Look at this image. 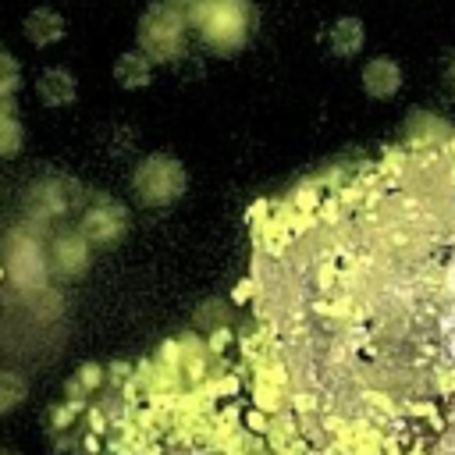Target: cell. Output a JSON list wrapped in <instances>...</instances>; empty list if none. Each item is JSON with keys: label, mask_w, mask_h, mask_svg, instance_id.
Masks as SVG:
<instances>
[{"label": "cell", "mask_w": 455, "mask_h": 455, "mask_svg": "<svg viewBox=\"0 0 455 455\" xmlns=\"http://www.w3.org/2000/svg\"><path fill=\"white\" fill-rule=\"evenodd\" d=\"M100 384H103V366H96V363H85V366H78V370H75V377H71V380H68V387H64V395H68V405H78V402L92 398Z\"/></svg>", "instance_id": "obj_15"}, {"label": "cell", "mask_w": 455, "mask_h": 455, "mask_svg": "<svg viewBox=\"0 0 455 455\" xmlns=\"http://www.w3.org/2000/svg\"><path fill=\"white\" fill-rule=\"evenodd\" d=\"M0 455H11V451H0Z\"/></svg>", "instance_id": "obj_19"}, {"label": "cell", "mask_w": 455, "mask_h": 455, "mask_svg": "<svg viewBox=\"0 0 455 455\" xmlns=\"http://www.w3.org/2000/svg\"><path fill=\"white\" fill-rule=\"evenodd\" d=\"M185 188H188V171L181 160H174L167 153H149L132 171V196L149 210L178 203L185 196Z\"/></svg>", "instance_id": "obj_5"}, {"label": "cell", "mask_w": 455, "mask_h": 455, "mask_svg": "<svg viewBox=\"0 0 455 455\" xmlns=\"http://www.w3.org/2000/svg\"><path fill=\"white\" fill-rule=\"evenodd\" d=\"M444 85L455 92V53L448 57V64H444Z\"/></svg>", "instance_id": "obj_18"}, {"label": "cell", "mask_w": 455, "mask_h": 455, "mask_svg": "<svg viewBox=\"0 0 455 455\" xmlns=\"http://www.w3.org/2000/svg\"><path fill=\"white\" fill-rule=\"evenodd\" d=\"M185 21L188 28H196L206 50H213L217 57H231L245 46L256 11L249 0H188Z\"/></svg>", "instance_id": "obj_2"}, {"label": "cell", "mask_w": 455, "mask_h": 455, "mask_svg": "<svg viewBox=\"0 0 455 455\" xmlns=\"http://www.w3.org/2000/svg\"><path fill=\"white\" fill-rule=\"evenodd\" d=\"M25 146V128L18 121V110L11 107V100H0V160L21 153Z\"/></svg>", "instance_id": "obj_14"}, {"label": "cell", "mask_w": 455, "mask_h": 455, "mask_svg": "<svg viewBox=\"0 0 455 455\" xmlns=\"http://www.w3.org/2000/svg\"><path fill=\"white\" fill-rule=\"evenodd\" d=\"M0 274L21 291H43L46 288V281H50L46 245L28 224L11 228L4 235V242H0Z\"/></svg>", "instance_id": "obj_4"}, {"label": "cell", "mask_w": 455, "mask_h": 455, "mask_svg": "<svg viewBox=\"0 0 455 455\" xmlns=\"http://www.w3.org/2000/svg\"><path fill=\"white\" fill-rule=\"evenodd\" d=\"M231 309L103 373L78 455H455V128L259 199Z\"/></svg>", "instance_id": "obj_1"}, {"label": "cell", "mask_w": 455, "mask_h": 455, "mask_svg": "<svg viewBox=\"0 0 455 455\" xmlns=\"http://www.w3.org/2000/svg\"><path fill=\"white\" fill-rule=\"evenodd\" d=\"M153 60L135 46V50H124L117 60H114V82L121 89H146L153 82Z\"/></svg>", "instance_id": "obj_13"}, {"label": "cell", "mask_w": 455, "mask_h": 455, "mask_svg": "<svg viewBox=\"0 0 455 455\" xmlns=\"http://www.w3.org/2000/svg\"><path fill=\"white\" fill-rule=\"evenodd\" d=\"M135 36H139V50L153 64L178 60L185 53V39H188L185 11L174 0H153L139 18V32Z\"/></svg>", "instance_id": "obj_3"}, {"label": "cell", "mask_w": 455, "mask_h": 455, "mask_svg": "<svg viewBox=\"0 0 455 455\" xmlns=\"http://www.w3.org/2000/svg\"><path fill=\"white\" fill-rule=\"evenodd\" d=\"M75 181L68 178H43L28 188V220H53L60 217L75 199Z\"/></svg>", "instance_id": "obj_8"}, {"label": "cell", "mask_w": 455, "mask_h": 455, "mask_svg": "<svg viewBox=\"0 0 455 455\" xmlns=\"http://www.w3.org/2000/svg\"><path fill=\"white\" fill-rule=\"evenodd\" d=\"M36 100H39V107H46V110H64V107H71L75 100H78V78L68 71V68H43L39 75H36Z\"/></svg>", "instance_id": "obj_9"}, {"label": "cell", "mask_w": 455, "mask_h": 455, "mask_svg": "<svg viewBox=\"0 0 455 455\" xmlns=\"http://www.w3.org/2000/svg\"><path fill=\"white\" fill-rule=\"evenodd\" d=\"M18 89H21V64L7 50H0V100H11Z\"/></svg>", "instance_id": "obj_17"}, {"label": "cell", "mask_w": 455, "mask_h": 455, "mask_svg": "<svg viewBox=\"0 0 455 455\" xmlns=\"http://www.w3.org/2000/svg\"><path fill=\"white\" fill-rule=\"evenodd\" d=\"M25 395H28V380L21 373H14V370H0V412L21 405Z\"/></svg>", "instance_id": "obj_16"}, {"label": "cell", "mask_w": 455, "mask_h": 455, "mask_svg": "<svg viewBox=\"0 0 455 455\" xmlns=\"http://www.w3.org/2000/svg\"><path fill=\"white\" fill-rule=\"evenodd\" d=\"M0 281H4V274H0Z\"/></svg>", "instance_id": "obj_20"}, {"label": "cell", "mask_w": 455, "mask_h": 455, "mask_svg": "<svg viewBox=\"0 0 455 455\" xmlns=\"http://www.w3.org/2000/svg\"><path fill=\"white\" fill-rule=\"evenodd\" d=\"M327 50L334 53V57H341V60H352V57H359L363 53V46H366V25H363V18H355V14H345V18H338V21H331V28H327Z\"/></svg>", "instance_id": "obj_12"}, {"label": "cell", "mask_w": 455, "mask_h": 455, "mask_svg": "<svg viewBox=\"0 0 455 455\" xmlns=\"http://www.w3.org/2000/svg\"><path fill=\"white\" fill-rule=\"evenodd\" d=\"M50 277L57 281H78L92 267V245L78 231H60L46 249Z\"/></svg>", "instance_id": "obj_7"}, {"label": "cell", "mask_w": 455, "mask_h": 455, "mask_svg": "<svg viewBox=\"0 0 455 455\" xmlns=\"http://www.w3.org/2000/svg\"><path fill=\"white\" fill-rule=\"evenodd\" d=\"M21 32H25V39H28L36 50H46V46H53V43L64 39L68 21H64V14L53 11V7H32V11L21 18Z\"/></svg>", "instance_id": "obj_11"}, {"label": "cell", "mask_w": 455, "mask_h": 455, "mask_svg": "<svg viewBox=\"0 0 455 455\" xmlns=\"http://www.w3.org/2000/svg\"><path fill=\"white\" fill-rule=\"evenodd\" d=\"M359 82H363V92L370 100H391V96L402 92L405 75H402L395 57H370L363 64V71H359Z\"/></svg>", "instance_id": "obj_10"}, {"label": "cell", "mask_w": 455, "mask_h": 455, "mask_svg": "<svg viewBox=\"0 0 455 455\" xmlns=\"http://www.w3.org/2000/svg\"><path fill=\"white\" fill-rule=\"evenodd\" d=\"M75 231L92 249H110V245H117L128 235V210L121 203H114V199H100V203H92L82 213V220H78Z\"/></svg>", "instance_id": "obj_6"}, {"label": "cell", "mask_w": 455, "mask_h": 455, "mask_svg": "<svg viewBox=\"0 0 455 455\" xmlns=\"http://www.w3.org/2000/svg\"><path fill=\"white\" fill-rule=\"evenodd\" d=\"M185 4H188V0H185Z\"/></svg>", "instance_id": "obj_21"}]
</instances>
